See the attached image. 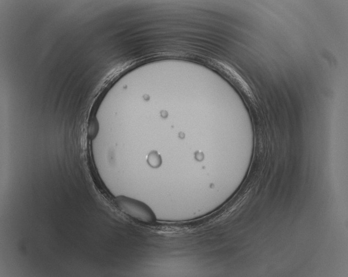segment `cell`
<instances>
[{
	"label": "cell",
	"mask_w": 348,
	"mask_h": 277,
	"mask_svg": "<svg viewBox=\"0 0 348 277\" xmlns=\"http://www.w3.org/2000/svg\"><path fill=\"white\" fill-rule=\"evenodd\" d=\"M116 204L119 209L126 215L146 223L155 221V216L152 209L146 204L130 197H118Z\"/></svg>",
	"instance_id": "obj_1"
},
{
	"label": "cell",
	"mask_w": 348,
	"mask_h": 277,
	"mask_svg": "<svg viewBox=\"0 0 348 277\" xmlns=\"http://www.w3.org/2000/svg\"><path fill=\"white\" fill-rule=\"evenodd\" d=\"M148 162L153 167H157L160 165V160L158 156L151 155L149 156Z\"/></svg>",
	"instance_id": "obj_2"
}]
</instances>
